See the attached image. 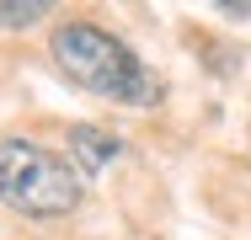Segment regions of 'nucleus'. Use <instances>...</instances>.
<instances>
[{
    "label": "nucleus",
    "instance_id": "obj_2",
    "mask_svg": "<svg viewBox=\"0 0 251 240\" xmlns=\"http://www.w3.org/2000/svg\"><path fill=\"white\" fill-rule=\"evenodd\" d=\"M0 203L27 219H59L86 203V176L27 139H0Z\"/></svg>",
    "mask_w": 251,
    "mask_h": 240
},
{
    "label": "nucleus",
    "instance_id": "obj_3",
    "mask_svg": "<svg viewBox=\"0 0 251 240\" xmlns=\"http://www.w3.org/2000/svg\"><path fill=\"white\" fill-rule=\"evenodd\" d=\"M70 155L80 160V171H101L123 155V144L112 134H101V128H91V123H80V128H70Z\"/></svg>",
    "mask_w": 251,
    "mask_h": 240
},
{
    "label": "nucleus",
    "instance_id": "obj_4",
    "mask_svg": "<svg viewBox=\"0 0 251 240\" xmlns=\"http://www.w3.org/2000/svg\"><path fill=\"white\" fill-rule=\"evenodd\" d=\"M49 16L43 0H22V5H0V27H38Z\"/></svg>",
    "mask_w": 251,
    "mask_h": 240
},
{
    "label": "nucleus",
    "instance_id": "obj_1",
    "mask_svg": "<svg viewBox=\"0 0 251 240\" xmlns=\"http://www.w3.org/2000/svg\"><path fill=\"white\" fill-rule=\"evenodd\" d=\"M53 64L91 96L123 101V107L160 101V80L150 75V64H139L112 32H101L91 22H70L53 32Z\"/></svg>",
    "mask_w": 251,
    "mask_h": 240
}]
</instances>
